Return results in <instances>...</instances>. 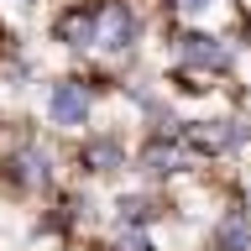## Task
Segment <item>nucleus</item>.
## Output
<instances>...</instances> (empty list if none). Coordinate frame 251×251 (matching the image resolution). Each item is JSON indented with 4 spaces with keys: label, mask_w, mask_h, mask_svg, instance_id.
Returning <instances> with one entry per match:
<instances>
[{
    "label": "nucleus",
    "mask_w": 251,
    "mask_h": 251,
    "mask_svg": "<svg viewBox=\"0 0 251 251\" xmlns=\"http://www.w3.org/2000/svg\"><path fill=\"white\" fill-rule=\"evenodd\" d=\"M84 115H89V94L78 84H58L52 89V121L58 126H84Z\"/></svg>",
    "instance_id": "obj_1"
},
{
    "label": "nucleus",
    "mask_w": 251,
    "mask_h": 251,
    "mask_svg": "<svg viewBox=\"0 0 251 251\" xmlns=\"http://www.w3.org/2000/svg\"><path fill=\"white\" fill-rule=\"evenodd\" d=\"M183 58L194 63V68H225V63H230V47H220L215 37H199V31H194V37H183Z\"/></svg>",
    "instance_id": "obj_2"
},
{
    "label": "nucleus",
    "mask_w": 251,
    "mask_h": 251,
    "mask_svg": "<svg viewBox=\"0 0 251 251\" xmlns=\"http://www.w3.org/2000/svg\"><path fill=\"white\" fill-rule=\"evenodd\" d=\"M215 246H220V251H246V246H251V220L241 215V209L225 215V220L215 225Z\"/></svg>",
    "instance_id": "obj_3"
},
{
    "label": "nucleus",
    "mask_w": 251,
    "mask_h": 251,
    "mask_svg": "<svg viewBox=\"0 0 251 251\" xmlns=\"http://www.w3.org/2000/svg\"><path fill=\"white\" fill-rule=\"evenodd\" d=\"M241 141V131H235L230 121H204L194 126V147H204V152H225V147H235Z\"/></svg>",
    "instance_id": "obj_4"
},
{
    "label": "nucleus",
    "mask_w": 251,
    "mask_h": 251,
    "mask_svg": "<svg viewBox=\"0 0 251 251\" xmlns=\"http://www.w3.org/2000/svg\"><path fill=\"white\" fill-rule=\"evenodd\" d=\"M136 37V16L126 5H105V47H131Z\"/></svg>",
    "instance_id": "obj_5"
},
{
    "label": "nucleus",
    "mask_w": 251,
    "mask_h": 251,
    "mask_svg": "<svg viewBox=\"0 0 251 251\" xmlns=\"http://www.w3.org/2000/svg\"><path fill=\"white\" fill-rule=\"evenodd\" d=\"M173 162H178V152H173V147H168V152H162V147H152V152H147V168H152V173H173Z\"/></svg>",
    "instance_id": "obj_6"
},
{
    "label": "nucleus",
    "mask_w": 251,
    "mask_h": 251,
    "mask_svg": "<svg viewBox=\"0 0 251 251\" xmlns=\"http://www.w3.org/2000/svg\"><path fill=\"white\" fill-rule=\"evenodd\" d=\"M178 5H183V11H209L215 0H178Z\"/></svg>",
    "instance_id": "obj_7"
}]
</instances>
